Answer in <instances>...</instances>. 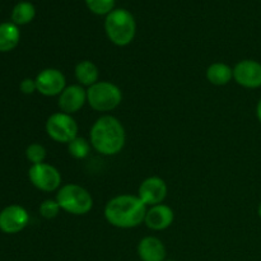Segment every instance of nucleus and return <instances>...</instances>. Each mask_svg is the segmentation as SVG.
<instances>
[{
	"instance_id": "nucleus-7",
	"label": "nucleus",
	"mask_w": 261,
	"mask_h": 261,
	"mask_svg": "<svg viewBox=\"0 0 261 261\" xmlns=\"http://www.w3.org/2000/svg\"><path fill=\"white\" fill-rule=\"evenodd\" d=\"M28 177L36 189L45 193L58 191L61 188V173L53 165L38 163L31 166L28 171Z\"/></svg>"
},
{
	"instance_id": "nucleus-4",
	"label": "nucleus",
	"mask_w": 261,
	"mask_h": 261,
	"mask_svg": "<svg viewBox=\"0 0 261 261\" xmlns=\"http://www.w3.org/2000/svg\"><path fill=\"white\" fill-rule=\"evenodd\" d=\"M55 200L61 211L73 216H86L93 208V198L86 188L76 184L61 186L56 193Z\"/></svg>"
},
{
	"instance_id": "nucleus-15",
	"label": "nucleus",
	"mask_w": 261,
	"mask_h": 261,
	"mask_svg": "<svg viewBox=\"0 0 261 261\" xmlns=\"http://www.w3.org/2000/svg\"><path fill=\"white\" fill-rule=\"evenodd\" d=\"M75 79L83 87H91L99 82V70L96 64L91 60L79 61L74 69Z\"/></svg>"
},
{
	"instance_id": "nucleus-6",
	"label": "nucleus",
	"mask_w": 261,
	"mask_h": 261,
	"mask_svg": "<svg viewBox=\"0 0 261 261\" xmlns=\"http://www.w3.org/2000/svg\"><path fill=\"white\" fill-rule=\"evenodd\" d=\"M48 137L56 143L69 144L78 137V124L71 115L65 112H55L47 119L45 125Z\"/></svg>"
},
{
	"instance_id": "nucleus-8",
	"label": "nucleus",
	"mask_w": 261,
	"mask_h": 261,
	"mask_svg": "<svg viewBox=\"0 0 261 261\" xmlns=\"http://www.w3.org/2000/svg\"><path fill=\"white\" fill-rule=\"evenodd\" d=\"M35 81L37 92L46 97H59L66 87L65 75L63 71L55 68H46L41 70Z\"/></svg>"
},
{
	"instance_id": "nucleus-16",
	"label": "nucleus",
	"mask_w": 261,
	"mask_h": 261,
	"mask_svg": "<svg viewBox=\"0 0 261 261\" xmlns=\"http://www.w3.org/2000/svg\"><path fill=\"white\" fill-rule=\"evenodd\" d=\"M206 79L213 86H226L233 79V68L224 63H213L206 69Z\"/></svg>"
},
{
	"instance_id": "nucleus-25",
	"label": "nucleus",
	"mask_w": 261,
	"mask_h": 261,
	"mask_svg": "<svg viewBox=\"0 0 261 261\" xmlns=\"http://www.w3.org/2000/svg\"><path fill=\"white\" fill-rule=\"evenodd\" d=\"M257 214H259L260 219H261V203L259 204V208H257Z\"/></svg>"
},
{
	"instance_id": "nucleus-11",
	"label": "nucleus",
	"mask_w": 261,
	"mask_h": 261,
	"mask_svg": "<svg viewBox=\"0 0 261 261\" xmlns=\"http://www.w3.org/2000/svg\"><path fill=\"white\" fill-rule=\"evenodd\" d=\"M167 184L158 176H150L140 184L138 196L147 206L162 204L167 196Z\"/></svg>"
},
{
	"instance_id": "nucleus-23",
	"label": "nucleus",
	"mask_w": 261,
	"mask_h": 261,
	"mask_svg": "<svg viewBox=\"0 0 261 261\" xmlns=\"http://www.w3.org/2000/svg\"><path fill=\"white\" fill-rule=\"evenodd\" d=\"M19 89L22 93L24 94H32L37 91V86H36V81L35 79L31 78H25L20 82L19 84Z\"/></svg>"
},
{
	"instance_id": "nucleus-19",
	"label": "nucleus",
	"mask_w": 261,
	"mask_h": 261,
	"mask_svg": "<svg viewBox=\"0 0 261 261\" xmlns=\"http://www.w3.org/2000/svg\"><path fill=\"white\" fill-rule=\"evenodd\" d=\"M91 143L83 137H76L68 144V152L75 160H84L91 152Z\"/></svg>"
},
{
	"instance_id": "nucleus-18",
	"label": "nucleus",
	"mask_w": 261,
	"mask_h": 261,
	"mask_svg": "<svg viewBox=\"0 0 261 261\" xmlns=\"http://www.w3.org/2000/svg\"><path fill=\"white\" fill-rule=\"evenodd\" d=\"M36 15V9L30 2H20L14 7L12 12V20L14 24H27L32 22Z\"/></svg>"
},
{
	"instance_id": "nucleus-17",
	"label": "nucleus",
	"mask_w": 261,
	"mask_h": 261,
	"mask_svg": "<svg viewBox=\"0 0 261 261\" xmlns=\"http://www.w3.org/2000/svg\"><path fill=\"white\" fill-rule=\"evenodd\" d=\"M20 32L14 23L5 22L0 24V53H9L19 43Z\"/></svg>"
},
{
	"instance_id": "nucleus-14",
	"label": "nucleus",
	"mask_w": 261,
	"mask_h": 261,
	"mask_svg": "<svg viewBox=\"0 0 261 261\" xmlns=\"http://www.w3.org/2000/svg\"><path fill=\"white\" fill-rule=\"evenodd\" d=\"M138 255L142 261H165L166 247L158 237L147 236L138 245Z\"/></svg>"
},
{
	"instance_id": "nucleus-12",
	"label": "nucleus",
	"mask_w": 261,
	"mask_h": 261,
	"mask_svg": "<svg viewBox=\"0 0 261 261\" xmlns=\"http://www.w3.org/2000/svg\"><path fill=\"white\" fill-rule=\"evenodd\" d=\"M87 103V89L81 84L66 86L58 99V106L61 112L73 115L81 111Z\"/></svg>"
},
{
	"instance_id": "nucleus-1",
	"label": "nucleus",
	"mask_w": 261,
	"mask_h": 261,
	"mask_svg": "<svg viewBox=\"0 0 261 261\" xmlns=\"http://www.w3.org/2000/svg\"><path fill=\"white\" fill-rule=\"evenodd\" d=\"M89 143L102 155L119 154L126 143V133L121 121L112 115H102L92 125Z\"/></svg>"
},
{
	"instance_id": "nucleus-5",
	"label": "nucleus",
	"mask_w": 261,
	"mask_h": 261,
	"mask_svg": "<svg viewBox=\"0 0 261 261\" xmlns=\"http://www.w3.org/2000/svg\"><path fill=\"white\" fill-rule=\"evenodd\" d=\"M122 101V92L116 84L99 81L87 88V103L97 112H110L117 109Z\"/></svg>"
},
{
	"instance_id": "nucleus-21",
	"label": "nucleus",
	"mask_w": 261,
	"mask_h": 261,
	"mask_svg": "<svg viewBox=\"0 0 261 261\" xmlns=\"http://www.w3.org/2000/svg\"><path fill=\"white\" fill-rule=\"evenodd\" d=\"M46 155H47V153H46L45 147L42 144H38V143H32L25 149V157L32 165L43 163L46 160Z\"/></svg>"
},
{
	"instance_id": "nucleus-13",
	"label": "nucleus",
	"mask_w": 261,
	"mask_h": 261,
	"mask_svg": "<svg viewBox=\"0 0 261 261\" xmlns=\"http://www.w3.org/2000/svg\"><path fill=\"white\" fill-rule=\"evenodd\" d=\"M173 219L175 213L172 208L162 203L148 208L144 223L152 231H165L173 223Z\"/></svg>"
},
{
	"instance_id": "nucleus-22",
	"label": "nucleus",
	"mask_w": 261,
	"mask_h": 261,
	"mask_svg": "<svg viewBox=\"0 0 261 261\" xmlns=\"http://www.w3.org/2000/svg\"><path fill=\"white\" fill-rule=\"evenodd\" d=\"M61 208L58 204V201L53 200V199H47L43 200L40 205V214L46 219H53L59 216Z\"/></svg>"
},
{
	"instance_id": "nucleus-10",
	"label": "nucleus",
	"mask_w": 261,
	"mask_h": 261,
	"mask_svg": "<svg viewBox=\"0 0 261 261\" xmlns=\"http://www.w3.org/2000/svg\"><path fill=\"white\" fill-rule=\"evenodd\" d=\"M30 214L23 206L9 205L0 212V231L8 234L19 233L27 227Z\"/></svg>"
},
{
	"instance_id": "nucleus-9",
	"label": "nucleus",
	"mask_w": 261,
	"mask_h": 261,
	"mask_svg": "<svg viewBox=\"0 0 261 261\" xmlns=\"http://www.w3.org/2000/svg\"><path fill=\"white\" fill-rule=\"evenodd\" d=\"M233 81L247 89L261 87V63L252 59L239 61L233 68Z\"/></svg>"
},
{
	"instance_id": "nucleus-20",
	"label": "nucleus",
	"mask_w": 261,
	"mask_h": 261,
	"mask_svg": "<svg viewBox=\"0 0 261 261\" xmlns=\"http://www.w3.org/2000/svg\"><path fill=\"white\" fill-rule=\"evenodd\" d=\"M86 4L94 14L107 15L114 10L115 0H86Z\"/></svg>"
},
{
	"instance_id": "nucleus-26",
	"label": "nucleus",
	"mask_w": 261,
	"mask_h": 261,
	"mask_svg": "<svg viewBox=\"0 0 261 261\" xmlns=\"http://www.w3.org/2000/svg\"><path fill=\"white\" fill-rule=\"evenodd\" d=\"M166 261V260H165ZM167 261H175V260H167Z\"/></svg>"
},
{
	"instance_id": "nucleus-3",
	"label": "nucleus",
	"mask_w": 261,
	"mask_h": 261,
	"mask_svg": "<svg viewBox=\"0 0 261 261\" xmlns=\"http://www.w3.org/2000/svg\"><path fill=\"white\" fill-rule=\"evenodd\" d=\"M105 31L114 45L127 46L133 42L137 32V23L132 13L126 9H114L106 15Z\"/></svg>"
},
{
	"instance_id": "nucleus-2",
	"label": "nucleus",
	"mask_w": 261,
	"mask_h": 261,
	"mask_svg": "<svg viewBox=\"0 0 261 261\" xmlns=\"http://www.w3.org/2000/svg\"><path fill=\"white\" fill-rule=\"evenodd\" d=\"M148 206L138 195L122 194L107 201L105 218L116 228L130 229L144 223Z\"/></svg>"
},
{
	"instance_id": "nucleus-24",
	"label": "nucleus",
	"mask_w": 261,
	"mask_h": 261,
	"mask_svg": "<svg viewBox=\"0 0 261 261\" xmlns=\"http://www.w3.org/2000/svg\"><path fill=\"white\" fill-rule=\"evenodd\" d=\"M256 117L261 124V98H260V101L257 102V106H256Z\"/></svg>"
}]
</instances>
